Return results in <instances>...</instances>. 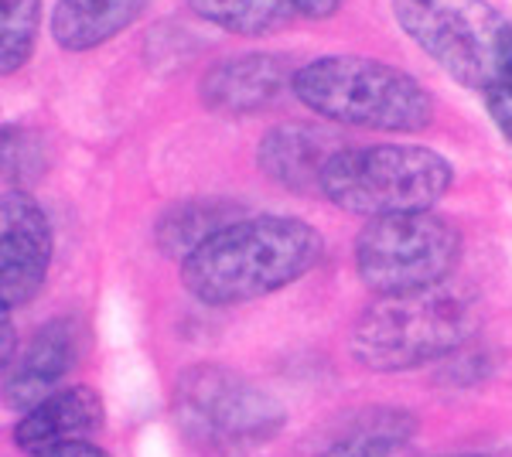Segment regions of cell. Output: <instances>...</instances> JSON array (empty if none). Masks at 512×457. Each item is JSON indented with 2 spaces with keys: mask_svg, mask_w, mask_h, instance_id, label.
I'll use <instances>...</instances> for the list:
<instances>
[{
  "mask_svg": "<svg viewBox=\"0 0 512 457\" xmlns=\"http://www.w3.org/2000/svg\"><path fill=\"white\" fill-rule=\"evenodd\" d=\"M86 345V328L76 318H55L41 324L11 369H4V406L28 413L31 406L62 389L65 376L76 369Z\"/></svg>",
  "mask_w": 512,
  "mask_h": 457,
  "instance_id": "9c48e42d",
  "label": "cell"
},
{
  "mask_svg": "<svg viewBox=\"0 0 512 457\" xmlns=\"http://www.w3.org/2000/svg\"><path fill=\"white\" fill-rule=\"evenodd\" d=\"M41 0H0V72L14 76L28 65L38 41Z\"/></svg>",
  "mask_w": 512,
  "mask_h": 457,
  "instance_id": "e0dca14e",
  "label": "cell"
},
{
  "mask_svg": "<svg viewBox=\"0 0 512 457\" xmlns=\"http://www.w3.org/2000/svg\"><path fill=\"white\" fill-rule=\"evenodd\" d=\"M291 93L321 120L383 134H417L434 120V99L410 72L366 55H321L301 65Z\"/></svg>",
  "mask_w": 512,
  "mask_h": 457,
  "instance_id": "7a4b0ae2",
  "label": "cell"
},
{
  "mask_svg": "<svg viewBox=\"0 0 512 457\" xmlns=\"http://www.w3.org/2000/svg\"><path fill=\"white\" fill-rule=\"evenodd\" d=\"M485 96V110H489L495 130L502 134L506 144H512V82H499V86H492Z\"/></svg>",
  "mask_w": 512,
  "mask_h": 457,
  "instance_id": "ac0fdd59",
  "label": "cell"
},
{
  "mask_svg": "<svg viewBox=\"0 0 512 457\" xmlns=\"http://www.w3.org/2000/svg\"><path fill=\"white\" fill-rule=\"evenodd\" d=\"M195 18L216 24L229 35H270L297 18L291 0H185Z\"/></svg>",
  "mask_w": 512,
  "mask_h": 457,
  "instance_id": "2e32d148",
  "label": "cell"
},
{
  "mask_svg": "<svg viewBox=\"0 0 512 457\" xmlns=\"http://www.w3.org/2000/svg\"><path fill=\"white\" fill-rule=\"evenodd\" d=\"M448 457H485V454H448Z\"/></svg>",
  "mask_w": 512,
  "mask_h": 457,
  "instance_id": "7402d4cb",
  "label": "cell"
},
{
  "mask_svg": "<svg viewBox=\"0 0 512 457\" xmlns=\"http://www.w3.org/2000/svg\"><path fill=\"white\" fill-rule=\"evenodd\" d=\"M52 263V226L45 209L24 188L0 198V301L7 311L35 301Z\"/></svg>",
  "mask_w": 512,
  "mask_h": 457,
  "instance_id": "ba28073f",
  "label": "cell"
},
{
  "mask_svg": "<svg viewBox=\"0 0 512 457\" xmlns=\"http://www.w3.org/2000/svg\"><path fill=\"white\" fill-rule=\"evenodd\" d=\"M400 31L458 86L489 93L512 82V21L489 0H390Z\"/></svg>",
  "mask_w": 512,
  "mask_h": 457,
  "instance_id": "5b68a950",
  "label": "cell"
},
{
  "mask_svg": "<svg viewBox=\"0 0 512 457\" xmlns=\"http://www.w3.org/2000/svg\"><path fill=\"white\" fill-rule=\"evenodd\" d=\"M294 11L301 14V18H311V21H325L332 18L335 11H342L345 0H291Z\"/></svg>",
  "mask_w": 512,
  "mask_h": 457,
  "instance_id": "ffe728a7",
  "label": "cell"
},
{
  "mask_svg": "<svg viewBox=\"0 0 512 457\" xmlns=\"http://www.w3.org/2000/svg\"><path fill=\"white\" fill-rule=\"evenodd\" d=\"M414 434V413L396 410V406H369L345 420L318 457H400Z\"/></svg>",
  "mask_w": 512,
  "mask_h": 457,
  "instance_id": "5bb4252c",
  "label": "cell"
},
{
  "mask_svg": "<svg viewBox=\"0 0 512 457\" xmlns=\"http://www.w3.org/2000/svg\"><path fill=\"white\" fill-rule=\"evenodd\" d=\"M236 219H243V209L226 198H188L161 215L154 226V243L171 260H185L192 249Z\"/></svg>",
  "mask_w": 512,
  "mask_h": 457,
  "instance_id": "9a60e30c",
  "label": "cell"
},
{
  "mask_svg": "<svg viewBox=\"0 0 512 457\" xmlns=\"http://www.w3.org/2000/svg\"><path fill=\"white\" fill-rule=\"evenodd\" d=\"M325 256L321 232L294 215H253L222 226L181 260V284L198 304L233 307L291 287Z\"/></svg>",
  "mask_w": 512,
  "mask_h": 457,
  "instance_id": "6da1fadb",
  "label": "cell"
},
{
  "mask_svg": "<svg viewBox=\"0 0 512 457\" xmlns=\"http://www.w3.org/2000/svg\"><path fill=\"white\" fill-rule=\"evenodd\" d=\"M106 410L96 389L89 386H62L52 396L21 413L14 427V447L24 454L45 451V447L72 444V440H89L103 430Z\"/></svg>",
  "mask_w": 512,
  "mask_h": 457,
  "instance_id": "8fae6325",
  "label": "cell"
},
{
  "mask_svg": "<svg viewBox=\"0 0 512 457\" xmlns=\"http://www.w3.org/2000/svg\"><path fill=\"white\" fill-rule=\"evenodd\" d=\"M28 457H110L103 447L89 444V440H72V444H59V447H45V451H35Z\"/></svg>",
  "mask_w": 512,
  "mask_h": 457,
  "instance_id": "d6986e66",
  "label": "cell"
},
{
  "mask_svg": "<svg viewBox=\"0 0 512 457\" xmlns=\"http://www.w3.org/2000/svg\"><path fill=\"white\" fill-rule=\"evenodd\" d=\"M342 151L325 130L308 123H284L274 127L256 147V164L274 185L287 191H321V171Z\"/></svg>",
  "mask_w": 512,
  "mask_h": 457,
  "instance_id": "7c38bea8",
  "label": "cell"
},
{
  "mask_svg": "<svg viewBox=\"0 0 512 457\" xmlns=\"http://www.w3.org/2000/svg\"><path fill=\"white\" fill-rule=\"evenodd\" d=\"M355 273L376 297L444 287L461 260V232L434 212L369 219L355 236Z\"/></svg>",
  "mask_w": 512,
  "mask_h": 457,
  "instance_id": "52a82bcc",
  "label": "cell"
},
{
  "mask_svg": "<svg viewBox=\"0 0 512 457\" xmlns=\"http://www.w3.org/2000/svg\"><path fill=\"white\" fill-rule=\"evenodd\" d=\"M475 328V304L458 290L379 297L355 318L349 352L369 372H410L454 355Z\"/></svg>",
  "mask_w": 512,
  "mask_h": 457,
  "instance_id": "3957f363",
  "label": "cell"
},
{
  "mask_svg": "<svg viewBox=\"0 0 512 457\" xmlns=\"http://www.w3.org/2000/svg\"><path fill=\"white\" fill-rule=\"evenodd\" d=\"M0 324H4V352H0V359H4V369H11L14 365V324H11V311H7V307H4Z\"/></svg>",
  "mask_w": 512,
  "mask_h": 457,
  "instance_id": "44dd1931",
  "label": "cell"
},
{
  "mask_svg": "<svg viewBox=\"0 0 512 457\" xmlns=\"http://www.w3.org/2000/svg\"><path fill=\"white\" fill-rule=\"evenodd\" d=\"M175 423L188 444L209 454H243L274 440L287 423L284 403L243 372L198 362L175 379Z\"/></svg>",
  "mask_w": 512,
  "mask_h": 457,
  "instance_id": "8992f818",
  "label": "cell"
},
{
  "mask_svg": "<svg viewBox=\"0 0 512 457\" xmlns=\"http://www.w3.org/2000/svg\"><path fill=\"white\" fill-rule=\"evenodd\" d=\"M454 185L448 157L417 144L342 147L321 171V195L349 215L431 212Z\"/></svg>",
  "mask_w": 512,
  "mask_h": 457,
  "instance_id": "277c9868",
  "label": "cell"
},
{
  "mask_svg": "<svg viewBox=\"0 0 512 457\" xmlns=\"http://www.w3.org/2000/svg\"><path fill=\"white\" fill-rule=\"evenodd\" d=\"M154 0H59L52 38L62 52H93L134 24Z\"/></svg>",
  "mask_w": 512,
  "mask_h": 457,
  "instance_id": "4fadbf2b",
  "label": "cell"
},
{
  "mask_svg": "<svg viewBox=\"0 0 512 457\" xmlns=\"http://www.w3.org/2000/svg\"><path fill=\"white\" fill-rule=\"evenodd\" d=\"M291 62L277 52H243L222 58L202 76V103L222 116H246L274 106L294 86Z\"/></svg>",
  "mask_w": 512,
  "mask_h": 457,
  "instance_id": "30bf717a",
  "label": "cell"
}]
</instances>
